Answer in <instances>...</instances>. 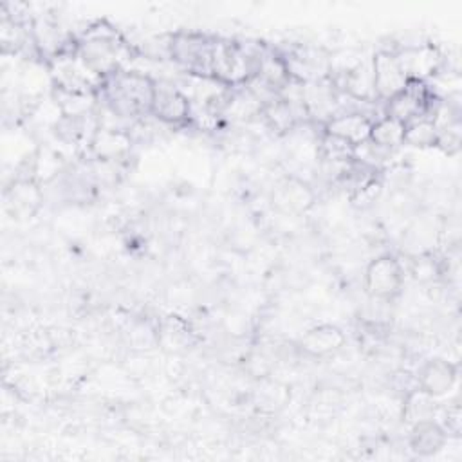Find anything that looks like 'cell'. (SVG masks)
Returning <instances> with one entry per match:
<instances>
[{"label":"cell","mask_w":462,"mask_h":462,"mask_svg":"<svg viewBox=\"0 0 462 462\" xmlns=\"http://www.w3.org/2000/svg\"><path fill=\"white\" fill-rule=\"evenodd\" d=\"M97 94L110 116L137 121L152 112L155 79L144 72L121 69L101 79Z\"/></svg>","instance_id":"6da1fadb"},{"label":"cell","mask_w":462,"mask_h":462,"mask_svg":"<svg viewBox=\"0 0 462 462\" xmlns=\"http://www.w3.org/2000/svg\"><path fill=\"white\" fill-rule=\"evenodd\" d=\"M217 38L202 32L179 31L168 42L170 58L195 78L211 79V54Z\"/></svg>","instance_id":"7a4b0ae2"},{"label":"cell","mask_w":462,"mask_h":462,"mask_svg":"<svg viewBox=\"0 0 462 462\" xmlns=\"http://www.w3.org/2000/svg\"><path fill=\"white\" fill-rule=\"evenodd\" d=\"M123 51L125 45L114 32H94L78 43L79 60L99 79L123 69Z\"/></svg>","instance_id":"3957f363"},{"label":"cell","mask_w":462,"mask_h":462,"mask_svg":"<svg viewBox=\"0 0 462 462\" xmlns=\"http://www.w3.org/2000/svg\"><path fill=\"white\" fill-rule=\"evenodd\" d=\"M404 285V267L392 253H383L368 262L365 269V291L375 301L395 300Z\"/></svg>","instance_id":"277c9868"},{"label":"cell","mask_w":462,"mask_h":462,"mask_svg":"<svg viewBox=\"0 0 462 462\" xmlns=\"http://www.w3.org/2000/svg\"><path fill=\"white\" fill-rule=\"evenodd\" d=\"M404 76L408 79L428 83L442 69L444 58L433 43H413L393 51Z\"/></svg>","instance_id":"5b68a950"},{"label":"cell","mask_w":462,"mask_h":462,"mask_svg":"<svg viewBox=\"0 0 462 462\" xmlns=\"http://www.w3.org/2000/svg\"><path fill=\"white\" fill-rule=\"evenodd\" d=\"M157 121L171 126L189 123L191 119V99L177 85L155 81V94L152 101V112Z\"/></svg>","instance_id":"8992f818"},{"label":"cell","mask_w":462,"mask_h":462,"mask_svg":"<svg viewBox=\"0 0 462 462\" xmlns=\"http://www.w3.org/2000/svg\"><path fill=\"white\" fill-rule=\"evenodd\" d=\"M370 60H372V78H374L375 99L384 103L406 87L408 78L404 76L393 51L381 49Z\"/></svg>","instance_id":"52a82bcc"},{"label":"cell","mask_w":462,"mask_h":462,"mask_svg":"<svg viewBox=\"0 0 462 462\" xmlns=\"http://www.w3.org/2000/svg\"><path fill=\"white\" fill-rule=\"evenodd\" d=\"M346 336L345 332L332 323L314 325L298 339L296 348L307 357H328L337 354L345 346Z\"/></svg>","instance_id":"ba28073f"},{"label":"cell","mask_w":462,"mask_h":462,"mask_svg":"<svg viewBox=\"0 0 462 462\" xmlns=\"http://www.w3.org/2000/svg\"><path fill=\"white\" fill-rule=\"evenodd\" d=\"M132 150V135L126 128H116L108 125L97 126L96 134L90 139L88 152L92 159L105 162H117Z\"/></svg>","instance_id":"9c48e42d"},{"label":"cell","mask_w":462,"mask_h":462,"mask_svg":"<svg viewBox=\"0 0 462 462\" xmlns=\"http://www.w3.org/2000/svg\"><path fill=\"white\" fill-rule=\"evenodd\" d=\"M372 119L363 110H341L332 116L321 128L323 134L339 137L352 146L363 144L370 137Z\"/></svg>","instance_id":"30bf717a"},{"label":"cell","mask_w":462,"mask_h":462,"mask_svg":"<svg viewBox=\"0 0 462 462\" xmlns=\"http://www.w3.org/2000/svg\"><path fill=\"white\" fill-rule=\"evenodd\" d=\"M457 366L444 357H431L419 366L417 384L420 390L439 399L449 393L457 383Z\"/></svg>","instance_id":"8fae6325"},{"label":"cell","mask_w":462,"mask_h":462,"mask_svg":"<svg viewBox=\"0 0 462 462\" xmlns=\"http://www.w3.org/2000/svg\"><path fill=\"white\" fill-rule=\"evenodd\" d=\"M448 433L435 419L413 422L408 433V448L415 457H433L448 442Z\"/></svg>","instance_id":"7c38bea8"},{"label":"cell","mask_w":462,"mask_h":462,"mask_svg":"<svg viewBox=\"0 0 462 462\" xmlns=\"http://www.w3.org/2000/svg\"><path fill=\"white\" fill-rule=\"evenodd\" d=\"M314 202L312 189L298 177L285 179L273 195V204L287 213H303Z\"/></svg>","instance_id":"4fadbf2b"},{"label":"cell","mask_w":462,"mask_h":462,"mask_svg":"<svg viewBox=\"0 0 462 462\" xmlns=\"http://www.w3.org/2000/svg\"><path fill=\"white\" fill-rule=\"evenodd\" d=\"M368 141L384 152L404 146V123L390 116H381L374 119Z\"/></svg>","instance_id":"5bb4252c"},{"label":"cell","mask_w":462,"mask_h":462,"mask_svg":"<svg viewBox=\"0 0 462 462\" xmlns=\"http://www.w3.org/2000/svg\"><path fill=\"white\" fill-rule=\"evenodd\" d=\"M7 202L13 204L18 213H34L40 202L43 200V193L32 179H18L7 189Z\"/></svg>","instance_id":"9a60e30c"},{"label":"cell","mask_w":462,"mask_h":462,"mask_svg":"<svg viewBox=\"0 0 462 462\" xmlns=\"http://www.w3.org/2000/svg\"><path fill=\"white\" fill-rule=\"evenodd\" d=\"M437 415V402L435 397L420 390L419 386L410 390L404 395V404H402V419L410 426L413 422L424 420V419H435Z\"/></svg>","instance_id":"2e32d148"},{"label":"cell","mask_w":462,"mask_h":462,"mask_svg":"<svg viewBox=\"0 0 462 462\" xmlns=\"http://www.w3.org/2000/svg\"><path fill=\"white\" fill-rule=\"evenodd\" d=\"M439 143V128L431 117H419L404 125V144L431 148Z\"/></svg>","instance_id":"e0dca14e"},{"label":"cell","mask_w":462,"mask_h":462,"mask_svg":"<svg viewBox=\"0 0 462 462\" xmlns=\"http://www.w3.org/2000/svg\"><path fill=\"white\" fill-rule=\"evenodd\" d=\"M0 42L4 54L18 52L27 42V31L23 22L11 18L9 14H4L0 23Z\"/></svg>","instance_id":"ac0fdd59"},{"label":"cell","mask_w":462,"mask_h":462,"mask_svg":"<svg viewBox=\"0 0 462 462\" xmlns=\"http://www.w3.org/2000/svg\"><path fill=\"white\" fill-rule=\"evenodd\" d=\"M437 422L444 428L448 437H451V435L460 437V406L457 402H451V404L444 406L442 419L437 420Z\"/></svg>","instance_id":"d6986e66"},{"label":"cell","mask_w":462,"mask_h":462,"mask_svg":"<svg viewBox=\"0 0 462 462\" xmlns=\"http://www.w3.org/2000/svg\"><path fill=\"white\" fill-rule=\"evenodd\" d=\"M439 273H440L439 265H437L435 258L430 256V254H420L413 262V274H415L417 280L428 282V280H433Z\"/></svg>","instance_id":"ffe728a7"}]
</instances>
